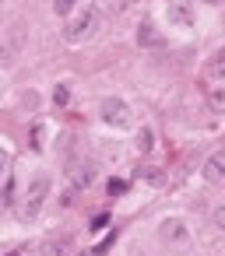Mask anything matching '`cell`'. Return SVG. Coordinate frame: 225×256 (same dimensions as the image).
<instances>
[{"label":"cell","instance_id":"15","mask_svg":"<svg viewBox=\"0 0 225 256\" xmlns=\"http://www.w3.org/2000/svg\"><path fill=\"white\" fill-rule=\"evenodd\" d=\"M211 221H214V228H218V232H225V204H218V207H214Z\"/></svg>","mask_w":225,"mask_h":256},{"label":"cell","instance_id":"11","mask_svg":"<svg viewBox=\"0 0 225 256\" xmlns=\"http://www.w3.org/2000/svg\"><path fill=\"white\" fill-rule=\"evenodd\" d=\"M151 140H155V134H151L148 126H144V130H137V148H141V151H151V148H155Z\"/></svg>","mask_w":225,"mask_h":256},{"label":"cell","instance_id":"2","mask_svg":"<svg viewBox=\"0 0 225 256\" xmlns=\"http://www.w3.org/2000/svg\"><path fill=\"white\" fill-rule=\"evenodd\" d=\"M46 196H50V179H46V176H36V179L29 182L22 204H18V221H25V224L36 221L39 210H43V204H46Z\"/></svg>","mask_w":225,"mask_h":256},{"label":"cell","instance_id":"13","mask_svg":"<svg viewBox=\"0 0 225 256\" xmlns=\"http://www.w3.org/2000/svg\"><path fill=\"white\" fill-rule=\"evenodd\" d=\"M92 176H95L92 165H78V176H74V179H78V186H85V182H92Z\"/></svg>","mask_w":225,"mask_h":256},{"label":"cell","instance_id":"10","mask_svg":"<svg viewBox=\"0 0 225 256\" xmlns=\"http://www.w3.org/2000/svg\"><path fill=\"white\" fill-rule=\"evenodd\" d=\"M207 109L225 116V88H207Z\"/></svg>","mask_w":225,"mask_h":256},{"label":"cell","instance_id":"9","mask_svg":"<svg viewBox=\"0 0 225 256\" xmlns=\"http://www.w3.org/2000/svg\"><path fill=\"white\" fill-rule=\"evenodd\" d=\"M207 78H211V81H225V50H218V53L207 60Z\"/></svg>","mask_w":225,"mask_h":256},{"label":"cell","instance_id":"14","mask_svg":"<svg viewBox=\"0 0 225 256\" xmlns=\"http://www.w3.org/2000/svg\"><path fill=\"white\" fill-rule=\"evenodd\" d=\"M53 11H57L60 18H67V14L74 11V0H53Z\"/></svg>","mask_w":225,"mask_h":256},{"label":"cell","instance_id":"7","mask_svg":"<svg viewBox=\"0 0 225 256\" xmlns=\"http://www.w3.org/2000/svg\"><path fill=\"white\" fill-rule=\"evenodd\" d=\"M71 252H74L71 238H46L39 246V256H71Z\"/></svg>","mask_w":225,"mask_h":256},{"label":"cell","instance_id":"12","mask_svg":"<svg viewBox=\"0 0 225 256\" xmlns=\"http://www.w3.org/2000/svg\"><path fill=\"white\" fill-rule=\"evenodd\" d=\"M53 102H57V106H67V102H71V88H67V84H57V92H53Z\"/></svg>","mask_w":225,"mask_h":256},{"label":"cell","instance_id":"17","mask_svg":"<svg viewBox=\"0 0 225 256\" xmlns=\"http://www.w3.org/2000/svg\"><path fill=\"white\" fill-rule=\"evenodd\" d=\"M200 4H207V8H218V4H225V0H200Z\"/></svg>","mask_w":225,"mask_h":256},{"label":"cell","instance_id":"1","mask_svg":"<svg viewBox=\"0 0 225 256\" xmlns=\"http://www.w3.org/2000/svg\"><path fill=\"white\" fill-rule=\"evenodd\" d=\"M99 22H102V14H99V8L95 4H81L78 8V14L67 22V42L71 46H78V42H88L95 32H99Z\"/></svg>","mask_w":225,"mask_h":256},{"label":"cell","instance_id":"18","mask_svg":"<svg viewBox=\"0 0 225 256\" xmlns=\"http://www.w3.org/2000/svg\"><path fill=\"white\" fill-rule=\"evenodd\" d=\"M120 4H123V8H130V4H137V0H120Z\"/></svg>","mask_w":225,"mask_h":256},{"label":"cell","instance_id":"3","mask_svg":"<svg viewBox=\"0 0 225 256\" xmlns=\"http://www.w3.org/2000/svg\"><path fill=\"white\" fill-rule=\"evenodd\" d=\"M99 116H102L106 126H116V130H127L130 126V106L123 98H102Z\"/></svg>","mask_w":225,"mask_h":256},{"label":"cell","instance_id":"19","mask_svg":"<svg viewBox=\"0 0 225 256\" xmlns=\"http://www.w3.org/2000/svg\"><path fill=\"white\" fill-rule=\"evenodd\" d=\"M8 256H22V252H8Z\"/></svg>","mask_w":225,"mask_h":256},{"label":"cell","instance_id":"8","mask_svg":"<svg viewBox=\"0 0 225 256\" xmlns=\"http://www.w3.org/2000/svg\"><path fill=\"white\" fill-rule=\"evenodd\" d=\"M137 46H162V36L151 22H141L137 25Z\"/></svg>","mask_w":225,"mask_h":256},{"label":"cell","instance_id":"16","mask_svg":"<svg viewBox=\"0 0 225 256\" xmlns=\"http://www.w3.org/2000/svg\"><path fill=\"white\" fill-rule=\"evenodd\" d=\"M123 190H127V182H120V179H113V182H109V193H113V196H116V193H123Z\"/></svg>","mask_w":225,"mask_h":256},{"label":"cell","instance_id":"5","mask_svg":"<svg viewBox=\"0 0 225 256\" xmlns=\"http://www.w3.org/2000/svg\"><path fill=\"white\" fill-rule=\"evenodd\" d=\"M200 176H204V182H221V179H225V148H218V151H211V154L204 158Z\"/></svg>","mask_w":225,"mask_h":256},{"label":"cell","instance_id":"4","mask_svg":"<svg viewBox=\"0 0 225 256\" xmlns=\"http://www.w3.org/2000/svg\"><path fill=\"white\" fill-rule=\"evenodd\" d=\"M158 238H162V242H169V246H183V242L190 238L186 221H183V218H165V221L158 224Z\"/></svg>","mask_w":225,"mask_h":256},{"label":"cell","instance_id":"6","mask_svg":"<svg viewBox=\"0 0 225 256\" xmlns=\"http://www.w3.org/2000/svg\"><path fill=\"white\" fill-rule=\"evenodd\" d=\"M165 18H169V25L179 28V32H190V28H193V11H190L186 4H169V8H165Z\"/></svg>","mask_w":225,"mask_h":256}]
</instances>
